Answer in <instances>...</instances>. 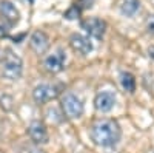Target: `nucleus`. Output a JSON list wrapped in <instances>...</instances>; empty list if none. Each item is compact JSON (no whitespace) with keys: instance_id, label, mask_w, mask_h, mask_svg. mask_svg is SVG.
I'll return each mask as SVG.
<instances>
[{"instance_id":"nucleus-1","label":"nucleus","mask_w":154,"mask_h":153,"mask_svg":"<svg viewBox=\"0 0 154 153\" xmlns=\"http://www.w3.org/2000/svg\"><path fill=\"white\" fill-rule=\"evenodd\" d=\"M91 139L96 145L100 147H112L119 142L122 136L120 125L114 119H100L91 125Z\"/></svg>"},{"instance_id":"nucleus-2","label":"nucleus","mask_w":154,"mask_h":153,"mask_svg":"<svg viewBox=\"0 0 154 153\" xmlns=\"http://www.w3.org/2000/svg\"><path fill=\"white\" fill-rule=\"evenodd\" d=\"M0 63H2V76L9 81H17L23 73L22 59L9 49H6V54L0 56Z\"/></svg>"},{"instance_id":"nucleus-3","label":"nucleus","mask_w":154,"mask_h":153,"mask_svg":"<svg viewBox=\"0 0 154 153\" xmlns=\"http://www.w3.org/2000/svg\"><path fill=\"white\" fill-rule=\"evenodd\" d=\"M62 110L71 119L80 118L83 114V102L74 93H66L62 97Z\"/></svg>"},{"instance_id":"nucleus-4","label":"nucleus","mask_w":154,"mask_h":153,"mask_svg":"<svg viewBox=\"0 0 154 153\" xmlns=\"http://www.w3.org/2000/svg\"><path fill=\"white\" fill-rule=\"evenodd\" d=\"M65 60H66L65 53H63L62 49H59V51H56V53H53V54H49V56L45 57L43 67H45V70L48 73L57 74V73H60L63 70V67H65Z\"/></svg>"},{"instance_id":"nucleus-5","label":"nucleus","mask_w":154,"mask_h":153,"mask_svg":"<svg viewBox=\"0 0 154 153\" xmlns=\"http://www.w3.org/2000/svg\"><path fill=\"white\" fill-rule=\"evenodd\" d=\"M59 94L57 88L49 84H40L32 90V97L37 104H46V102L56 99Z\"/></svg>"},{"instance_id":"nucleus-6","label":"nucleus","mask_w":154,"mask_h":153,"mask_svg":"<svg viewBox=\"0 0 154 153\" xmlns=\"http://www.w3.org/2000/svg\"><path fill=\"white\" fill-rule=\"evenodd\" d=\"M82 28L89 36L96 37V39H102L106 31V22L102 19H97V17H88L86 20L82 22Z\"/></svg>"},{"instance_id":"nucleus-7","label":"nucleus","mask_w":154,"mask_h":153,"mask_svg":"<svg viewBox=\"0 0 154 153\" xmlns=\"http://www.w3.org/2000/svg\"><path fill=\"white\" fill-rule=\"evenodd\" d=\"M114 105H116V93L114 91L105 90V91L97 93L94 97V107L102 113H106V111L112 110Z\"/></svg>"},{"instance_id":"nucleus-8","label":"nucleus","mask_w":154,"mask_h":153,"mask_svg":"<svg viewBox=\"0 0 154 153\" xmlns=\"http://www.w3.org/2000/svg\"><path fill=\"white\" fill-rule=\"evenodd\" d=\"M0 16H2V19L9 25V27H14V25L20 20L19 9L12 5L9 0H2V2H0Z\"/></svg>"},{"instance_id":"nucleus-9","label":"nucleus","mask_w":154,"mask_h":153,"mask_svg":"<svg viewBox=\"0 0 154 153\" xmlns=\"http://www.w3.org/2000/svg\"><path fill=\"white\" fill-rule=\"evenodd\" d=\"M29 138L35 144H46L48 142V130L43 122L40 121H32L28 127Z\"/></svg>"},{"instance_id":"nucleus-10","label":"nucleus","mask_w":154,"mask_h":153,"mask_svg":"<svg viewBox=\"0 0 154 153\" xmlns=\"http://www.w3.org/2000/svg\"><path fill=\"white\" fill-rule=\"evenodd\" d=\"M69 45L75 53H79L82 56H86L93 51V43L89 42L88 37H85L82 34H72L69 37Z\"/></svg>"},{"instance_id":"nucleus-11","label":"nucleus","mask_w":154,"mask_h":153,"mask_svg":"<svg viewBox=\"0 0 154 153\" xmlns=\"http://www.w3.org/2000/svg\"><path fill=\"white\" fill-rule=\"evenodd\" d=\"M29 46L32 48L34 53L43 54L49 48V37L43 31H34L29 37Z\"/></svg>"},{"instance_id":"nucleus-12","label":"nucleus","mask_w":154,"mask_h":153,"mask_svg":"<svg viewBox=\"0 0 154 153\" xmlns=\"http://www.w3.org/2000/svg\"><path fill=\"white\" fill-rule=\"evenodd\" d=\"M119 8H120V12L123 16L131 17V16H134L136 12L139 11L140 2H139V0H120Z\"/></svg>"},{"instance_id":"nucleus-13","label":"nucleus","mask_w":154,"mask_h":153,"mask_svg":"<svg viewBox=\"0 0 154 153\" xmlns=\"http://www.w3.org/2000/svg\"><path fill=\"white\" fill-rule=\"evenodd\" d=\"M120 85L125 91L128 93H133L136 90V79H134V76L131 73H128V71H123L120 74Z\"/></svg>"},{"instance_id":"nucleus-14","label":"nucleus","mask_w":154,"mask_h":153,"mask_svg":"<svg viewBox=\"0 0 154 153\" xmlns=\"http://www.w3.org/2000/svg\"><path fill=\"white\" fill-rule=\"evenodd\" d=\"M80 8L79 6H77V5H74V6H71L66 12H65V14H63V16H65L68 20H72V19H77V17H79L80 16Z\"/></svg>"},{"instance_id":"nucleus-15","label":"nucleus","mask_w":154,"mask_h":153,"mask_svg":"<svg viewBox=\"0 0 154 153\" xmlns=\"http://www.w3.org/2000/svg\"><path fill=\"white\" fill-rule=\"evenodd\" d=\"M11 104H12V99L9 96H3L2 99H0V105H2L3 110H11V107H12Z\"/></svg>"},{"instance_id":"nucleus-16","label":"nucleus","mask_w":154,"mask_h":153,"mask_svg":"<svg viewBox=\"0 0 154 153\" xmlns=\"http://www.w3.org/2000/svg\"><path fill=\"white\" fill-rule=\"evenodd\" d=\"M93 3H94V0H79L75 5L79 6L80 9H86V8H91Z\"/></svg>"},{"instance_id":"nucleus-17","label":"nucleus","mask_w":154,"mask_h":153,"mask_svg":"<svg viewBox=\"0 0 154 153\" xmlns=\"http://www.w3.org/2000/svg\"><path fill=\"white\" fill-rule=\"evenodd\" d=\"M146 31L149 34H154V16H149V19L146 20Z\"/></svg>"},{"instance_id":"nucleus-18","label":"nucleus","mask_w":154,"mask_h":153,"mask_svg":"<svg viewBox=\"0 0 154 153\" xmlns=\"http://www.w3.org/2000/svg\"><path fill=\"white\" fill-rule=\"evenodd\" d=\"M148 54H149L151 59H154V46H149L148 48Z\"/></svg>"},{"instance_id":"nucleus-19","label":"nucleus","mask_w":154,"mask_h":153,"mask_svg":"<svg viewBox=\"0 0 154 153\" xmlns=\"http://www.w3.org/2000/svg\"><path fill=\"white\" fill-rule=\"evenodd\" d=\"M0 36H6V27H0Z\"/></svg>"}]
</instances>
